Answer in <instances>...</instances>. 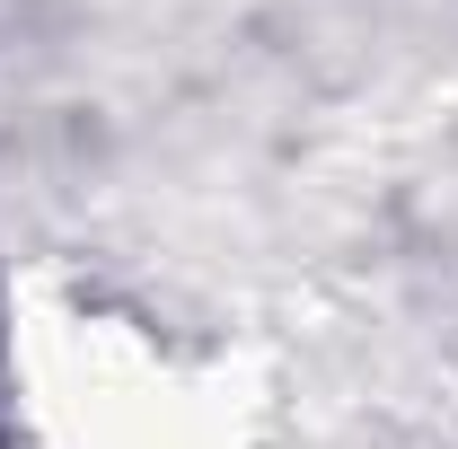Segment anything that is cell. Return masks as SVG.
<instances>
[{
	"instance_id": "1",
	"label": "cell",
	"mask_w": 458,
	"mask_h": 449,
	"mask_svg": "<svg viewBox=\"0 0 458 449\" xmlns=\"http://www.w3.org/2000/svg\"><path fill=\"white\" fill-rule=\"evenodd\" d=\"M9 396L36 449H265L256 370L62 282L9 291Z\"/></svg>"
}]
</instances>
